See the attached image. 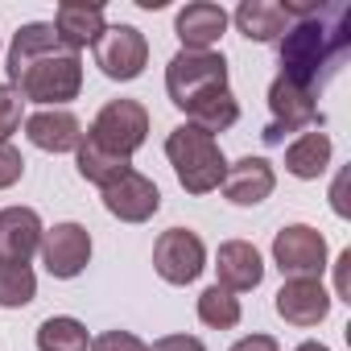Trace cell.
<instances>
[{
  "mask_svg": "<svg viewBox=\"0 0 351 351\" xmlns=\"http://www.w3.org/2000/svg\"><path fill=\"white\" fill-rule=\"evenodd\" d=\"M25 136L42 153H75L79 141H83V124L66 108H46V112H34L25 120Z\"/></svg>",
  "mask_w": 351,
  "mask_h": 351,
  "instance_id": "16",
  "label": "cell"
},
{
  "mask_svg": "<svg viewBox=\"0 0 351 351\" xmlns=\"http://www.w3.org/2000/svg\"><path fill=\"white\" fill-rule=\"evenodd\" d=\"M153 269L169 285H191L207 269V244L191 228H169L153 244Z\"/></svg>",
  "mask_w": 351,
  "mask_h": 351,
  "instance_id": "6",
  "label": "cell"
},
{
  "mask_svg": "<svg viewBox=\"0 0 351 351\" xmlns=\"http://www.w3.org/2000/svg\"><path fill=\"white\" fill-rule=\"evenodd\" d=\"M240 298L236 293H228V289H219V285H211V289H203L199 293V318L207 322V326H215V330H232L236 322H240Z\"/></svg>",
  "mask_w": 351,
  "mask_h": 351,
  "instance_id": "25",
  "label": "cell"
},
{
  "mask_svg": "<svg viewBox=\"0 0 351 351\" xmlns=\"http://www.w3.org/2000/svg\"><path fill=\"white\" fill-rule=\"evenodd\" d=\"M215 273H219V281H215L219 289L244 293V289H256L265 281V261L248 240H223L215 252Z\"/></svg>",
  "mask_w": 351,
  "mask_h": 351,
  "instance_id": "14",
  "label": "cell"
},
{
  "mask_svg": "<svg viewBox=\"0 0 351 351\" xmlns=\"http://www.w3.org/2000/svg\"><path fill=\"white\" fill-rule=\"evenodd\" d=\"M149 62V42L136 25H108L95 42V66L116 79V83H132Z\"/></svg>",
  "mask_w": 351,
  "mask_h": 351,
  "instance_id": "8",
  "label": "cell"
},
{
  "mask_svg": "<svg viewBox=\"0 0 351 351\" xmlns=\"http://www.w3.org/2000/svg\"><path fill=\"white\" fill-rule=\"evenodd\" d=\"M186 116H191L195 128H203V132L215 136V132H223V128H232L240 120V104H236L232 87H219V91H207L203 99H195L186 108Z\"/></svg>",
  "mask_w": 351,
  "mask_h": 351,
  "instance_id": "21",
  "label": "cell"
},
{
  "mask_svg": "<svg viewBox=\"0 0 351 351\" xmlns=\"http://www.w3.org/2000/svg\"><path fill=\"white\" fill-rule=\"evenodd\" d=\"M273 186H277V173H273V165H269L265 157H240V161L228 165V173H223V195H228V203H236V207H256V203H265V199L273 195Z\"/></svg>",
  "mask_w": 351,
  "mask_h": 351,
  "instance_id": "15",
  "label": "cell"
},
{
  "mask_svg": "<svg viewBox=\"0 0 351 351\" xmlns=\"http://www.w3.org/2000/svg\"><path fill=\"white\" fill-rule=\"evenodd\" d=\"M273 265L281 277H322L326 269V240L310 223H289L273 236Z\"/></svg>",
  "mask_w": 351,
  "mask_h": 351,
  "instance_id": "7",
  "label": "cell"
},
{
  "mask_svg": "<svg viewBox=\"0 0 351 351\" xmlns=\"http://www.w3.org/2000/svg\"><path fill=\"white\" fill-rule=\"evenodd\" d=\"M149 351H207V347H203V339H195V335H165V339H157Z\"/></svg>",
  "mask_w": 351,
  "mask_h": 351,
  "instance_id": "29",
  "label": "cell"
},
{
  "mask_svg": "<svg viewBox=\"0 0 351 351\" xmlns=\"http://www.w3.org/2000/svg\"><path fill=\"white\" fill-rule=\"evenodd\" d=\"M236 29L248 42H277L289 29V17H285V9L277 0H244L236 9Z\"/></svg>",
  "mask_w": 351,
  "mask_h": 351,
  "instance_id": "19",
  "label": "cell"
},
{
  "mask_svg": "<svg viewBox=\"0 0 351 351\" xmlns=\"http://www.w3.org/2000/svg\"><path fill=\"white\" fill-rule=\"evenodd\" d=\"M232 351H281V347H277V339H273V335H244Z\"/></svg>",
  "mask_w": 351,
  "mask_h": 351,
  "instance_id": "31",
  "label": "cell"
},
{
  "mask_svg": "<svg viewBox=\"0 0 351 351\" xmlns=\"http://www.w3.org/2000/svg\"><path fill=\"white\" fill-rule=\"evenodd\" d=\"M277 314L289 322V326H318L326 314H330V293L322 289L318 277H289L277 298H273Z\"/></svg>",
  "mask_w": 351,
  "mask_h": 351,
  "instance_id": "12",
  "label": "cell"
},
{
  "mask_svg": "<svg viewBox=\"0 0 351 351\" xmlns=\"http://www.w3.org/2000/svg\"><path fill=\"white\" fill-rule=\"evenodd\" d=\"M269 112H273V120L265 124V145H281L285 141V132H302V128H310L314 120H318V104H314V95L310 91H302V87H293L289 79H273V87H269Z\"/></svg>",
  "mask_w": 351,
  "mask_h": 351,
  "instance_id": "9",
  "label": "cell"
},
{
  "mask_svg": "<svg viewBox=\"0 0 351 351\" xmlns=\"http://www.w3.org/2000/svg\"><path fill=\"white\" fill-rule=\"evenodd\" d=\"M21 173H25V157L21 149H13L9 141H0V191H9L21 182Z\"/></svg>",
  "mask_w": 351,
  "mask_h": 351,
  "instance_id": "27",
  "label": "cell"
},
{
  "mask_svg": "<svg viewBox=\"0 0 351 351\" xmlns=\"http://www.w3.org/2000/svg\"><path fill=\"white\" fill-rule=\"evenodd\" d=\"M9 87L34 104H66L83 87V58L71 50L50 21H29L9 46Z\"/></svg>",
  "mask_w": 351,
  "mask_h": 351,
  "instance_id": "2",
  "label": "cell"
},
{
  "mask_svg": "<svg viewBox=\"0 0 351 351\" xmlns=\"http://www.w3.org/2000/svg\"><path fill=\"white\" fill-rule=\"evenodd\" d=\"M293 351H330V347H322V343H314V339H310V343H302V347H293Z\"/></svg>",
  "mask_w": 351,
  "mask_h": 351,
  "instance_id": "33",
  "label": "cell"
},
{
  "mask_svg": "<svg viewBox=\"0 0 351 351\" xmlns=\"http://www.w3.org/2000/svg\"><path fill=\"white\" fill-rule=\"evenodd\" d=\"M347 265H351V248H343L339 261H335V285H339L343 302H351V273H347Z\"/></svg>",
  "mask_w": 351,
  "mask_h": 351,
  "instance_id": "30",
  "label": "cell"
},
{
  "mask_svg": "<svg viewBox=\"0 0 351 351\" xmlns=\"http://www.w3.org/2000/svg\"><path fill=\"white\" fill-rule=\"evenodd\" d=\"M285 17L289 29L281 34V79H289L293 87L310 91L318 99V91L335 79V71L343 66L347 50H351V5H322V0H310V5H298V0H285Z\"/></svg>",
  "mask_w": 351,
  "mask_h": 351,
  "instance_id": "1",
  "label": "cell"
},
{
  "mask_svg": "<svg viewBox=\"0 0 351 351\" xmlns=\"http://www.w3.org/2000/svg\"><path fill=\"white\" fill-rule=\"evenodd\" d=\"M54 29H58V38H62L71 50L95 46L99 34L108 29V25H104V5H87V0H62L58 13H54Z\"/></svg>",
  "mask_w": 351,
  "mask_h": 351,
  "instance_id": "18",
  "label": "cell"
},
{
  "mask_svg": "<svg viewBox=\"0 0 351 351\" xmlns=\"http://www.w3.org/2000/svg\"><path fill=\"white\" fill-rule=\"evenodd\" d=\"M87 347H91V339L79 318L54 314L38 326V351H87Z\"/></svg>",
  "mask_w": 351,
  "mask_h": 351,
  "instance_id": "23",
  "label": "cell"
},
{
  "mask_svg": "<svg viewBox=\"0 0 351 351\" xmlns=\"http://www.w3.org/2000/svg\"><path fill=\"white\" fill-rule=\"evenodd\" d=\"M228 87V58L215 50H178L165 66V91L173 108H191L207 91Z\"/></svg>",
  "mask_w": 351,
  "mask_h": 351,
  "instance_id": "4",
  "label": "cell"
},
{
  "mask_svg": "<svg viewBox=\"0 0 351 351\" xmlns=\"http://www.w3.org/2000/svg\"><path fill=\"white\" fill-rule=\"evenodd\" d=\"M343 182H347V173L335 182V211H339V215H347V203H343Z\"/></svg>",
  "mask_w": 351,
  "mask_h": 351,
  "instance_id": "32",
  "label": "cell"
},
{
  "mask_svg": "<svg viewBox=\"0 0 351 351\" xmlns=\"http://www.w3.org/2000/svg\"><path fill=\"white\" fill-rule=\"evenodd\" d=\"M42 265L50 277L71 281L87 269L91 261V232L83 223H54L50 232H42Z\"/></svg>",
  "mask_w": 351,
  "mask_h": 351,
  "instance_id": "10",
  "label": "cell"
},
{
  "mask_svg": "<svg viewBox=\"0 0 351 351\" xmlns=\"http://www.w3.org/2000/svg\"><path fill=\"white\" fill-rule=\"evenodd\" d=\"M104 207H108L120 223H145V219L157 215L161 191H157L153 178H145V173L128 169V173H120L116 182L104 186Z\"/></svg>",
  "mask_w": 351,
  "mask_h": 351,
  "instance_id": "11",
  "label": "cell"
},
{
  "mask_svg": "<svg viewBox=\"0 0 351 351\" xmlns=\"http://www.w3.org/2000/svg\"><path fill=\"white\" fill-rule=\"evenodd\" d=\"M223 29H228V13L223 5H211V0H195L173 17V34H178L182 50H211L223 38Z\"/></svg>",
  "mask_w": 351,
  "mask_h": 351,
  "instance_id": "17",
  "label": "cell"
},
{
  "mask_svg": "<svg viewBox=\"0 0 351 351\" xmlns=\"http://www.w3.org/2000/svg\"><path fill=\"white\" fill-rule=\"evenodd\" d=\"M83 136H87L91 145H99L104 153L132 161V153H136V149L145 145V136H149V112H145L141 99H112V104L99 108V116L91 120V128H87Z\"/></svg>",
  "mask_w": 351,
  "mask_h": 351,
  "instance_id": "5",
  "label": "cell"
},
{
  "mask_svg": "<svg viewBox=\"0 0 351 351\" xmlns=\"http://www.w3.org/2000/svg\"><path fill=\"white\" fill-rule=\"evenodd\" d=\"M165 157L178 173L182 191L191 195H211L223 186V173H228V157L219 149V141L195 124H178L165 136Z\"/></svg>",
  "mask_w": 351,
  "mask_h": 351,
  "instance_id": "3",
  "label": "cell"
},
{
  "mask_svg": "<svg viewBox=\"0 0 351 351\" xmlns=\"http://www.w3.org/2000/svg\"><path fill=\"white\" fill-rule=\"evenodd\" d=\"M38 293V277L29 265H0V310H21Z\"/></svg>",
  "mask_w": 351,
  "mask_h": 351,
  "instance_id": "24",
  "label": "cell"
},
{
  "mask_svg": "<svg viewBox=\"0 0 351 351\" xmlns=\"http://www.w3.org/2000/svg\"><path fill=\"white\" fill-rule=\"evenodd\" d=\"M326 165H330V136L326 132H302L285 149V169L293 173V178H302V182L318 178Z\"/></svg>",
  "mask_w": 351,
  "mask_h": 351,
  "instance_id": "20",
  "label": "cell"
},
{
  "mask_svg": "<svg viewBox=\"0 0 351 351\" xmlns=\"http://www.w3.org/2000/svg\"><path fill=\"white\" fill-rule=\"evenodd\" d=\"M21 95L9 87V83H0V141H9L17 128H21Z\"/></svg>",
  "mask_w": 351,
  "mask_h": 351,
  "instance_id": "26",
  "label": "cell"
},
{
  "mask_svg": "<svg viewBox=\"0 0 351 351\" xmlns=\"http://www.w3.org/2000/svg\"><path fill=\"white\" fill-rule=\"evenodd\" d=\"M91 351H149V343H141L132 330H104L91 339Z\"/></svg>",
  "mask_w": 351,
  "mask_h": 351,
  "instance_id": "28",
  "label": "cell"
},
{
  "mask_svg": "<svg viewBox=\"0 0 351 351\" xmlns=\"http://www.w3.org/2000/svg\"><path fill=\"white\" fill-rule=\"evenodd\" d=\"M42 219L34 207H5L0 211V265H25L42 248Z\"/></svg>",
  "mask_w": 351,
  "mask_h": 351,
  "instance_id": "13",
  "label": "cell"
},
{
  "mask_svg": "<svg viewBox=\"0 0 351 351\" xmlns=\"http://www.w3.org/2000/svg\"><path fill=\"white\" fill-rule=\"evenodd\" d=\"M75 161H79V178L95 182L99 191H104L108 182H116L120 173H128V169H132V161H124V157H112V153H104V149H99V145H91L87 136L79 141V149H75Z\"/></svg>",
  "mask_w": 351,
  "mask_h": 351,
  "instance_id": "22",
  "label": "cell"
}]
</instances>
